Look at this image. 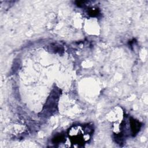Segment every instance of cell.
Masks as SVG:
<instances>
[{"mask_svg":"<svg viewBox=\"0 0 148 148\" xmlns=\"http://www.w3.org/2000/svg\"><path fill=\"white\" fill-rule=\"evenodd\" d=\"M140 126L141 125L139 121L134 119H132L131 120V128L133 135L136 134L138 132L140 128Z\"/></svg>","mask_w":148,"mask_h":148,"instance_id":"6da1fadb","label":"cell"}]
</instances>
